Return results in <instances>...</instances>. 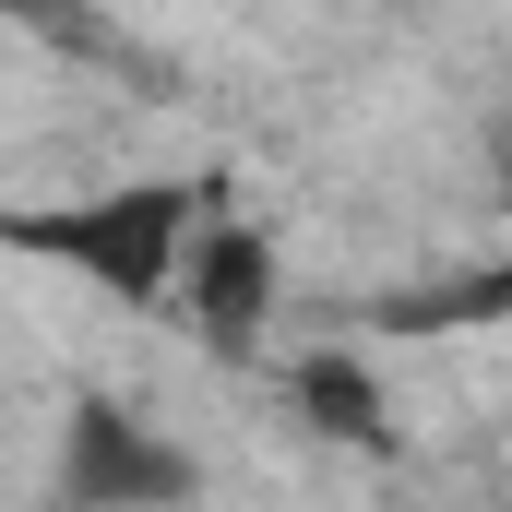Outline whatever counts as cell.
Wrapping results in <instances>:
<instances>
[{
    "label": "cell",
    "mask_w": 512,
    "mask_h": 512,
    "mask_svg": "<svg viewBox=\"0 0 512 512\" xmlns=\"http://www.w3.org/2000/svg\"><path fill=\"white\" fill-rule=\"evenodd\" d=\"M203 191H215V179H108V191L0 215V251L60 262V274H84V286L120 298V310H167V262H179V239H191Z\"/></svg>",
    "instance_id": "obj_1"
},
{
    "label": "cell",
    "mask_w": 512,
    "mask_h": 512,
    "mask_svg": "<svg viewBox=\"0 0 512 512\" xmlns=\"http://www.w3.org/2000/svg\"><path fill=\"white\" fill-rule=\"evenodd\" d=\"M203 501V453L131 405V393L84 382L60 405V441H48V512H191Z\"/></svg>",
    "instance_id": "obj_2"
},
{
    "label": "cell",
    "mask_w": 512,
    "mask_h": 512,
    "mask_svg": "<svg viewBox=\"0 0 512 512\" xmlns=\"http://www.w3.org/2000/svg\"><path fill=\"white\" fill-rule=\"evenodd\" d=\"M167 310H179L215 358H239V370L262 358V334H274V310H286V262H274V239L227 203V179L203 191L191 239H179V262H167Z\"/></svg>",
    "instance_id": "obj_3"
},
{
    "label": "cell",
    "mask_w": 512,
    "mask_h": 512,
    "mask_svg": "<svg viewBox=\"0 0 512 512\" xmlns=\"http://www.w3.org/2000/svg\"><path fill=\"white\" fill-rule=\"evenodd\" d=\"M286 405H298V429H310V441H334V453H393L382 370H370V358H346V346H310V358L286 370Z\"/></svg>",
    "instance_id": "obj_4"
},
{
    "label": "cell",
    "mask_w": 512,
    "mask_h": 512,
    "mask_svg": "<svg viewBox=\"0 0 512 512\" xmlns=\"http://www.w3.org/2000/svg\"><path fill=\"white\" fill-rule=\"evenodd\" d=\"M0 12H36V24H60V36H96V24H84V0H0Z\"/></svg>",
    "instance_id": "obj_5"
}]
</instances>
